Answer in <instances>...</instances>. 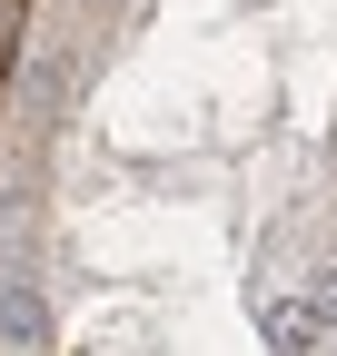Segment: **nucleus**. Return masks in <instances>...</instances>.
I'll return each mask as SVG.
<instances>
[{
  "instance_id": "obj_2",
  "label": "nucleus",
  "mask_w": 337,
  "mask_h": 356,
  "mask_svg": "<svg viewBox=\"0 0 337 356\" xmlns=\"http://www.w3.org/2000/svg\"><path fill=\"white\" fill-rule=\"evenodd\" d=\"M308 327H318V317H308L298 297H288V307H268V337H278V346H308Z\"/></svg>"
},
{
  "instance_id": "obj_1",
  "label": "nucleus",
  "mask_w": 337,
  "mask_h": 356,
  "mask_svg": "<svg viewBox=\"0 0 337 356\" xmlns=\"http://www.w3.org/2000/svg\"><path fill=\"white\" fill-rule=\"evenodd\" d=\"M20 40H30V0H0V79H10V60H20Z\"/></svg>"
}]
</instances>
